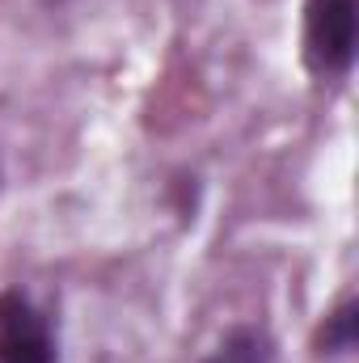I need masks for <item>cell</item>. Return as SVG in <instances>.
<instances>
[{
  "instance_id": "1",
  "label": "cell",
  "mask_w": 359,
  "mask_h": 363,
  "mask_svg": "<svg viewBox=\"0 0 359 363\" xmlns=\"http://www.w3.org/2000/svg\"><path fill=\"white\" fill-rule=\"evenodd\" d=\"M359 51V0H304L300 60L317 81L351 72Z\"/></svg>"
},
{
  "instance_id": "2",
  "label": "cell",
  "mask_w": 359,
  "mask_h": 363,
  "mask_svg": "<svg viewBox=\"0 0 359 363\" xmlns=\"http://www.w3.org/2000/svg\"><path fill=\"white\" fill-rule=\"evenodd\" d=\"M0 363H60L51 317L21 287H0Z\"/></svg>"
},
{
  "instance_id": "3",
  "label": "cell",
  "mask_w": 359,
  "mask_h": 363,
  "mask_svg": "<svg viewBox=\"0 0 359 363\" xmlns=\"http://www.w3.org/2000/svg\"><path fill=\"white\" fill-rule=\"evenodd\" d=\"M359 342V300L355 296H343L321 321H317V330H313V338H309V351L317 355V359H343V355H351Z\"/></svg>"
},
{
  "instance_id": "4",
  "label": "cell",
  "mask_w": 359,
  "mask_h": 363,
  "mask_svg": "<svg viewBox=\"0 0 359 363\" xmlns=\"http://www.w3.org/2000/svg\"><path fill=\"white\" fill-rule=\"evenodd\" d=\"M194 363H275V338L267 325H228L220 334V342Z\"/></svg>"
}]
</instances>
